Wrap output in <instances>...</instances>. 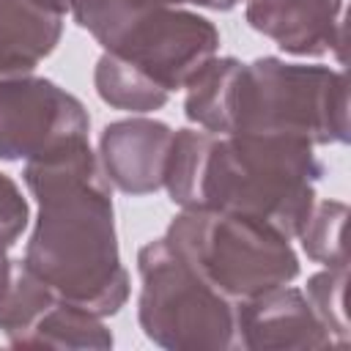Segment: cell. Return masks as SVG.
Returning <instances> with one entry per match:
<instances>
[{
  "label": "cell",
  "instance_id": "obj_4",
  "mask_svg": "<svg viewBox=\"0 0 351 351\" xmlns=\"http://www.w3.org/2000/svg\"><path fill=\"white\" fill-rule=\"evenodd\" d=\"M170 250L230 302L291 282L299 255L277 228L217 208H181L165 230Z\"/></svg>",
  "mask_w": 351,
  "mask_h": 351
},
{
  "label": "cell",
  "instance_id": "obj_23",
  "mask_svg": "<svg viewBox=\"0 0 351 351\" xmlns=\"http://www.w3.org/2000/svg\"><path fill=\"white\" fill-rule=\"evenodd\" d=\"M41 3H44V0H41ZM49 8H52V5H49Z\"/></svg>",
  "mask_w": 351,
  "mask_h": 351
},
{
  "label": "cell",
  "instance_id": "obj_21",
  "mask_svg": "<svg viewBox=\"0 0 351 351\" xmlns=\"http://www.w3.org/2000/svg\"><path fill=\"white\" fill-rule=\"evenodd\" d=\"M165 5H200V8H208V11H230L236 8L241 0H159Z\"/></svg>",
  "mask_w": 351,
  "mask_h": 351
},
{
  "label": "cell",
  "instance_id": "obj_19",
  "mask_svg": "<svg viewBox=\"0 0 351 351\" xmlns=\"http://www.w3.org/2000/svg\"><path fill=\"white\" fill-rule=\"evenodd\" d=\"M346 282L348 266H324V271L307 280L304 296L315 310L318 321L326 326L337 348L348 346V318H346Z\"/></svg>",
  "mask_w": 351,
  "mask_h": 351
},
{
  "label": "cell",
  "instance_id": "obj_6",
  "mask_svg": "<svg viewBox=\"0 0 351 351\" xmlns=\"http://www.w3.org/2000/svg\"><path fill=\"white\" fill-rule=\"evenodd\" d=\"M82 101L36 74L0 80V162H27L69 140L88 137Z\"/></svg>",
  "mask_w": 351,
  "mask_h": 351
},
{
  "label": "cell",
  "instance_id": "obj_2",
  "mask_svg": "<svg viewBox=\"0 0 351 351\" xmlns=\"http://www.w3.org/2000/svg\"><path fill=\"white\" fill-rule=\"evenodd\" d=\"M315 145L277 134H214L200 208L261 219L296 239L315 206V184L324 176Z\"/></svg>",
  "mask_w": 351,
  "mask_h": 351
},
{
  "label": "cell",
  "instance_id": "obj_16",
  "mask_svg": "<svg viewBox=\"0 0 351 351\" xmlns=\"http://www.w3.org/2000/svg\"><path fill=\"white\" fill-rule=\"evenodd\" d=\"M211 140L214 134L200 126L173 129L162 189H167L170 200L178 208H200V184H203V170H206Z\"/></svg>",
  "mask_w": 351,
  "mask_h": 351
},
{
  "label": "cell",
  "instance_id": "obj_14",
  "mask_svg": "<svg viewBox=\"0 0 351 351\" xmlns=\"http://www.w3.org/2000/svg\"><path fill=\"white\" fill-rule=\"evenodd\" d=\"M93 85L104 104L123 110V112H134V115L162 110L170 99V93L159 88L145 71H140L137 66H132L129 60L112 52H104L96 60Z\"/></svg>",
  "mask_w": 351,
  "mask_h": 351
},
{
  "label": "cell",
  "instance_id": "obj_12",
  "mask_svg": "<svg viewBox=\"0 0 351 351\" xmlns=\"http://www.w3.org/2000/svg\"><path fill=\"white\" fill-rule=\"evenodd\" d=\"M239 71L241 60L236 58L214 55L211 60H206L184 85V115L211 134H230Z\"/></svg>",
  "mask_w": 351,
  "mask_h": 351
},
{
  "label": "cell",
  "instance_id": "obj_3",
  "mask_svg": "<svg viewBox=\"0 0 351 351\" xmlns=\"http://www.w3.org/2000/svg\"><path fill=\"white\" fill-rule=\"evenodd\" d=\"M277 134L310 145L348 143V77L340 69L255 58L241 63L233 132Z\"/></svg>",
  "mask_w": 351,
  "mask_h": 351
},
{
  "label": "cell",
  "instance_id": "obj_5",
  "mask_svg": "<svg viewBox=\"0 0 351 351\" xmlns=\"http://www.w3.org/2000/svg\"><path fill=\"white\" fill-rule=\"evenodd\" d=\"M143 335L167 351H228L236 348V302L214 291L162 239L137 252Z\"/></svg>",
  "mask_w": 351,
  "mask_h": 351
},
{
  "label": "cell",
  "instance_id": "obj_17",
  "mask_svg": "<svg viewBox=\"0 0 351 351\" xmlns=\"http://www.w3.org/2000/svg\"><path fill=\"white\" fill-rule=\"evenodd\" d=\"M154 5H159V0H69V14L104 52H112Z\"/></svg>",
  "mask_w": 351,
  "mask_h": 351
},
{
  "label": "cell",
  "instance_id": "obj_7",
  "mask_svg": "<svg viewBox=\"0 0 351 351\" xmlns=\"http://www.w3.org/2000/svg\"><path fill=\"white\" fill-rule=\"evenodd\" d=\"M217 49L219 30L214 22L195 11L159 3L134 22L112 55L129 60L159 88L173 93L181 90L192 74L217 55Z\"/></svg>",
  "mask_w": 351,
  "mask_h": 351
},
{
  "label": "cell",
  "instance_id": "obj_8",
  "mask_svg": "<svg viewBox=\"0 0 351 351\" xmlns=\"http://www.w3.org/2000/svg\"><path fill=\"white\" fill-rule=\"evenodd\" d=\"M236 348L321 351L337 348L302 288L277 285L236 304Z\"/></svg>",
  "mask_w": 351,
  "mask_h": 351
},
{
  "label": "cell",
  "instance_id": "obj_9",
  "mask_svg": "<svg viewBox=\"0 0 351 351\" xmlns=\"http://www.w3.org/2000/svg\"><path fill=\"white\" fill-rule=\"evenodd\" d=\"M247 25L296 58L346 55L343 0H247Z\"/></svg>",
  "mask_w": 351,
  "mask_h": 351
},
{
  "label": "cell",
  "instance_id": "obj_22",
  "mask_svg": "<svg viewBox=\"0 0 351 351\" xmlns=\"http://www.w3.org/2000/svg\"><path fill=\"white\" fill-rule=\"evenodd\" d=\"M11 261H14V258H8V252H5V255L0 252V285H3V280L8 277V269H11Z\"/></svg>",
  "mask_w": 351,
  "mask_h": 351
},
{
  "label": "cell",
  "instance_id": "obj_18",
  "mask_svg": "<svg viewBox=\"0 0 351 351\" xmlns=\"http://www.w3.org/2000/svg\"><path fill=\"white\" fill-rule=\"evenodd\" d=\"M348 219V206L343 200H315L307 222L299 230L302 250L310 261L321 266H348L343 230Z\"/></svg>",
  "mask_w": 351,
  "mask_h": 351
},
{
  "label": "cell",
  "instance_id": "obj_15",
  "mask_svg": "<svg viewBox=\"0 0 351 351\" xmlns=\"http://www.w3.org/2000/svg\"><path fill=\"white\" fill-rule=\"evenodd\" d=\"M58 293L25 266V261H11L8 277L0 285V332L5 335L8 346H14L52 304Z\"/></svg>",
  "mask_w": 351,
  "mask_h": 351
},
{
  "label": "cell",
  "instance_id": "obj_13",
  "mask_svg": "<svg viewBox=\"0 0 351 351\" xmlns=\"http://www.w3.org/2000/svg\"><path fill=\"white\" fill-rule=\"evenodd\" d=\"M14 348H58V351H107L112 332L101 315L58 299L16 343Z\"/></svg>",
  "mask_w": 351,
  "mask_h": 351
},
{
  "label": "cell",
  "instance_id": "obj_20",
  "mask_svg": "<svg viewBox=\"0 0 351 351\" xmlns=\"http://www.w3.org/2000/svg\"><path fill=\"white\" fill-rule=\"evenodd\" d=\"M27 222H30V206L22 197V189L11 176L0 173V252L3 255L19 241Z\"/></svg>",
  "mask_w": 351,
  "mask_h": 351
},
{
  "label": "cell",
  "instance_id": "obj_10",
  "mask_svg": "<svg viewBox=\"0 0 351 351\" xmlns=\"http://www.w3.org/2000/svg\"><path fill=\"white\" fill-rule=\"evenodd\" d=\"M173 129L165 121L132 115L112 121L99 137V165L107 181L126 195H151L165 184Z\"/></svg>",
  "mask_w": 351,
  "mask_h": 351
},
{
  "label": "cell",
  "instance_id": "obj_11",
  "mask_svg": "<svg viewBox=\"0 0 351 351\" xmlns=\"http://www.w3.org/2000/svg\"><path fill=\"white\" fill-rule=\"evenodd\" d=\"M60 11L41 0H0V80L33 74L63 36Z\"/></svg>",
  "mask_w": 351,
  "mask_h": 351
},
{
  "label": "cell",
  "instance_id": "obj_1",
  "mask_svg": "<svg viewBox=\"0 0 351 351\" xmlns=\"http://www.w3.org/2000/svg\"><path fill=\"white\" fill-rule=\"evenodd\" d=\"M22 178L38 203L25 266L58 299L101 318L115 315L129 299V274L118 250L112 184L88 137L27 159Z\"/></svg>",
  "mask_w": 351,
  "mask_h": 351
}]
</instances>
